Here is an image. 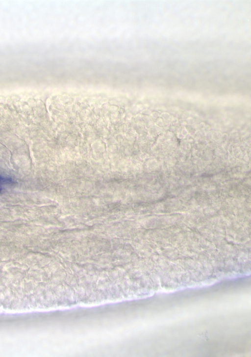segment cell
I'll return each mask as SVG.
<instances>
[{"mask_svg": "<svg viewBox=\"0 0 251 357\" xmlns=\"http://www.w3.org/2000/svg\"><path fill=\"white\" fill-rule=\"evenodd\" d=\"M13 180L10 178L4 177L0 175V192L2 190L1 185L2 184H13Z\"/></svg>", "mask_w": 251, "mask_h": 357, "instance_id": "1", "label": "cell"}]
</instances>
